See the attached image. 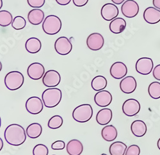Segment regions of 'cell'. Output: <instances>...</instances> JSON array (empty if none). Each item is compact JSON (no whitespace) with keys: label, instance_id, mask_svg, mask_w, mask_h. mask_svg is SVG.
Listing matches in <instances>:
<instances>
[{"label":"cell","instance_id":"1","mask_svg":"<svg viewBox=\"0 0 160 155\" xmlns=\"http://www.w3.org/2000/svg\"><path fill=\"white\" fill-rule=\"evenodd\" d=\"M4 137L8 144L19 146L26 141V133L22 126L18 124H12L5 129Z\"/></svg>","mask_w":160,"mask_h":155},{"label":"cell","instance_id":"2","mask_svg":"<svg viewBox=\"0 0 160 155\" xmlns=\"http://www.w3.org/2000/svg\"><path fill=\"white\" fill-rule=\"evenodd\" d=\"M62 98L61 90L57 88H49L42 94L44 105L47 108H54L60 102Z\"/></svg>","mask_w":160,"mask_h":155},{"label":"cell","instance_id":"3","mask_svg":"<svg viewBox=\"0 0 160 155\" xmlns=\"http://www.w3.org/2000/svg\"><path fill=\"white\" fill-rule=\"evenodd\" d=\"M62 23L60 19L55 15L47 16L42 23V30L48 35H53L58 33L62 29Z\"/></svg>","mask_w":160,"mask_h":155},{"label":"cell","instance_id":"4","mask_svg":"<svg viewBox=\"0 0 160 155\" xmlns=\"http://www.w3.org/2000/svg\"><path fill=\"white\" fill-rule=\"evenodd\" d=\"M5 85L12 91L19 89L23 85L24 78L23 74L19 71H14L9 72L5 77Z\"/></svg>","mask_w":160,"mask_h":155},{"label":"cell","instance_id":"5","mask_svg":"<svg viewBox=\"0 0 160 155\" xmlns=\"http://www.w3.org/2000/svg\"><path fill=\"white\" fill-rule=\"evenodd\" d=\"M93 115V109L90 105L83 104L77 107L72 112V118L76 122H87L91 119Z\"/></svg>","mask_w":160,"mask_h":155},{"label":"cell","instance_id":"6","mask_svg":"<svg viewBox=\"0 0 160 155\" xmlns=\"http://www.w3.org/2000/svg\"><path fill=\"white\" fill-rule=\"evenodd\" d=\"M55 49L58 54L67 55L71 52L72 45L68 37H60L55 42Z\"/></svg>","mask_w":160,"mask_h":155},{"label":"cell","instance_id":"7","mask_svg":"<svg viewBox=\"0 0 160 155\" xmlns=\"http://www.w3.org/2000/svg\"><path fill=\"white\" fill-rule=\"evenodd\" d=\"M42 99L37 96H33L26 102V109L32 115H37L41 113L44 108V103Z\"/></svg>","mask_w":160,"mask_h":155},{"label":"cell","instance_id":"8","mask_svg":"<svg viewBox=\"0 0 160 155\" xmlns=\"http://www.w3.org/2000/svg\"><path fill=\"white\" fill-rule=\"evenodd\" d=\"M154 68L153 61L151 58L142 57L139 58L136 63V71L140 74H149Z\"/></svg>","mask_w":160,"mask_h":155},{"label":"cell","instance_id":"9","mask_svg":"<svg viewBox=\"0 0 160 155\" xmlns=\"http://www.w3.org/2000/svg\"><path fill=\"white\" fill-rule=\"evenodd\" d=\"M61 81L60 73L55 70H49L42 78V83L44 86L49 88H54L58 86Z\"/></svg>","mask_w":160,"mask_h":155},{"label":"cell","instance_id":"10","mask_svg":"<svg viewBox=\"0 0 160 155\" xmlns=\"http://www.w3.org/2000/svg\"><path fill=\"white\" fill-rule=\"evenodd\" d=\"M139 5L134 0H127L121 7L122 14L128 18H133L137 16L139 12Z\"/></svg>","mask_w":160,"mask_h":155},{"label":"cell","instance_id":"11","mask_svg":"<svg viewBox=\"0 0 160 155\" xmlns=\"http://www.w3.org/2000/svg\"><path fill=\"white\" fill-rule=\"evenodd\" d=\"M140 104L137 99H129L124 101L122 105V112L128 117H132L139 113Z\"/></svg>","mask_w":160,"mask_h":155},{"label":"cell","instance_id":"12","mask_svg":"<svg viewBox=\"0 0 160 155\" xmlns=\"http://www.w3.org/2000/svg\"><path fill=\"white\" fill-rule=\"evenodd\" d=\"M103 36L99 33H93L88 35L87 39V45L92 51L100 50L104 46Z\"/></svg>","mask_w":160,"mask_h":155},{"label":"cell","instance_id":"13","mask_svg":"<svg viewBox=\"0 0 160 155\" xmlns=\"http://www.w3.org/2000/svg\"><path fill=\"white\" fill-rule=\"evenodd\" d=\"M119 14L118 7L113 3L104 4L101 10V14L102 18L107 21H112L117 18Z\"/></svg>","mask_w":160,"mask_h":155},{"label":"cell","instance_id":"14","mask_svg":"<svg viewBox=\"0 0 160 155\" xmlns=\"http://www.w3.org/2000/svg\"><path fill=\"white\" fill-rule=\"evenodd\" d=\"M28 76L33 80L41 79L45 74V68L41 63L35 62L29 66L27 69Z\"/></svg>","mask_w":160,"mask_h":155},{"label":"cell","instance_id":"15","mask_svg":"<svg viewBox=\"0 0 160 155\" xmlns=\"http://www.w3.org/2000/svg\"><path fill=\"white\" fill-rule=\"evenodd\" d=\"M110 74L115 79H122L128 73V68L126 64L122 62H117L112 64L110 68Z\"/></svg>","mask_w":160,"mask_h":155},{"label":"cell","instance_id":"16","mask_svg":"<svg viewBox=\"0 0 160 155\" xmlns=\"http://www.w3.org/2000/svg\"><path fill=\"white\" fill-rule=\"evenodd\" d=\"M137 86V83L135 78L131 76L124 78L120 83V88H121V91L127 94L135 92Z\"/></svg>","mask_w":160,"mask_h":155},{"label":"cell","instance_id":"17","mask_svg":"<svg viewBox=\"0 0 160 155\" xmlns=\"http://www.w3.org/2000/svg\"><path fill=\"white\" fill-rule=\"evenodd\" d=\"M112 96L108 90H101L97 92L94 96L96 104L100 107L109 106L112 101Z\"/></svg>","mask_w":160,"mask_h":155},{"label":"cell","instance_id":"18","mask_svg":"<svg viewBox=\"0 0 160 155\" xmlns=\"http://www.w3.org/2000/svg\"><path fill=\"white\" fill-rule=\"evenodd\" d=\"M144 20L150 24H155L160 21V10L153 7L147 8L143 12Z\"/></svg>","mask_w":160,"mask_h":155},{"label":"cell","instance_id":"19","mask_svg":"<svg viewBox=\"0 0 160 155\" xmlns=\"http://www.w3.org/2000/svg\"><path fill=\"white\" fill-rule=\"evenodd\" d=\"M66 149L69 155H80L83 152V146L81 141L72 139L67 144Z\"/></svg>","mask_w":160,"mask_h":155},{"label":"cell","instance_id":"20","mask_svg":"<svg viewBox=\"0 0 160 155\" xmlns=\"http://www.w3.org/2000/svg\"><path fill=\"white\" fill-rule=\"evenodd\" d=\"M44 19V12L39 8L31 10L28 14V20L33 25L41 24Z\"/></svg>","mask_w":160,"mask_h":155},{"label":"cell","instance_id":"21","mask_svg":"<svg viewBox=\"0 0 160 155\" xmlns=\"http://www.w3.org/2000/svg\"><path fill=\"white\" fill-rule=\"evenodd\" d=\"M112 117V111L110 108H102L97 113L96 121L99 125H106L111 121Z\"/></svg>","mask_w":160,"mask_h":155},{"label":"cell","instance_id":"22","mask_svg":"<svg viewBox=\"0 0 160 155\" xmlns=\"http://www.w3.org/2000/svg\"><path fill=\"white\" fill-rule=\"evenodd\" d=\"M131 130L132 133L135 137H142L144 136L147 132V125L142 120H136L132 122Z\"/></svg>","mask_w":160,"mask_h":155},{"label":"cell","instance_id":"23","mask_svg":"<svg viewBox=\"0 0 160 155\" xmlns=\"http://www.w3.org/2000/svg\"><path fill=\"white\" fill-rule=\"evenodd\" d=\"M126 27V21L122 18H117L110 23V30L115 33L119 34L122 33Z\"/></svg>","mask_w":160,"mask_h":155},{"label":"cell","instance_id":"24","mask_svg":"<svg viewBox=\"0 0 160 155\" xmlns=\"http://www.w3.org/2000/svg\"><path fill=\"white\" fill-rule=\"evenodd\" d=\"M25 48L28 53L35 54L39 52L42 48V43L38 38L36 37H31L26 41L25 43Z\"/></svg>","mask_w":160,"mask_h":155},{"label":"cell","instance_id":"25","mask_svg":"<svg viewBox=\"0 0 160 155\" xmlns=\"http://www.w3.org/2000/svg\"><path fill=\"white\" fill-rule=\"evenodd\" d=\"M118 132L116 128L113 125H107L104 127L101 132L102 138L107 142L115 140L117 137Z\"/></svg>","mask_w":160,"mask_h":155},{"label":"cell","instance_id":"26","mask_svg":"<svg viewBox=\"0 0 160 155\" xmlns=\"http://www.w3.org/2000/svg\"><path fill=\"white\" fill-rule=\"evenodd\" d=\"M42 132V126L37 122L30 124L26 128V133L30 138H37L41 135Z\"/></svg>","mask_w":160,"mask_h":155},{"label":"cell","instance_id":"27","mask_svg":"<svg viewBox=\"0 0 160 155\" xmlns=\"http://www.w3.org/2000/svg\"><path fill=\"white\" fill-rule=\"evenodd\" d=\"M127 146L122 142H115L112 143L109 148L111 155H124L127 150Z\"/></svg>","mask_w":160,"mask_h":155},{"label":"cell","instance_id":"28","mask_svg":"<svg viewBox=\"0 0 160 155\" xmlns=\"http://www.w3.org/2000/svg\"><path fill=\"white\" fill-rule=\"evenodd\" d=\"M107 80L106 79L105 77L103 76H97L92 80L91 86L95 91L99 92L104 90L107 86Z\"/></svg>","mask_w":160,"mask_h":155},{"label":"cell","instance_id":"29","mask_svg":"<svg viewBox=\"0 0 160 155\" xmlns=\"http://www.w3.org/2000/svg\"><path fill=\"white\" fill-rule=\"evenodd\" d=\"M13 17L11 13L7 10L0 11V26L2 27H7L12 24Z\"/></svg>","mask_w":160,"mask_h":155},{"label":"cell","instance_id":"30","mask_svg":"<svg viewBox=\"0 0 160 155\" xmlns=\"http://www.w3.org/2000/svg\"><path fill=\"white\" fill-rule=\"evenodd\" d=\"M149 96L154 99L160 98V83L158 82H152L148 87Z\"/></svg>","mask_w":160,"mask_h":155},{"label":"cell","instance_id":"31","mask_svg":"<svg viewBox=\"0 0 160 155\" xmlns=\"http://www.w3.org/2000/svg\"><path fill=\"white\" fill-rule=\"evenodd\" d=\"M63 122V118L60 115H54L52 118H50V119L48 121V126L50 129H52V130H56L60 128Z\"/></svg>","mask_w":160,"mask_h":155},{"label":"cell","instance_id":"32","mask_svg":"<svg viewBox=\"0 0 160 155\" xmlns=\"http://www.w3.org/2000/svg\"><path fill=\"white\" fill-rule=\"evenodd\" d=\"M26 25V21L25 19L22 16H16L13 19L12 27L16 30H20L25 28Z\"/></svg>","mask_w":160,"mask_h":155},{"label":"cell","instance_id":"33","mask_svg":"<svg viewBox=\"0 0 160 155\" xmlns=\"http://www.w3.org/2000/svg\"><path fill=\"white\" fill-rule=\"evenodd\" d=\"M49 149L46 146L39 144L36 145L33 149V155H48Z\"/></svg>","mask_w":160,"mask_h":155},{"label":"cell","instance_id":"34","mask_svg":"<svg viewBox=\"0 0 160 155\" xmlns=\"http://www.w3.org/2000/svg\"><path fill=\"white\" fill-rule=\"evenodd\" d=\"M140 149L137 145H131L127 148L125 155H140Z\"/></svg>","mask_w":160,"mask_h":155},{"label":"cell","instance_id":"35","mask_svg":"<svg viewBox=\"0 0 160 155\" xmlns=\"http://www.w3.org/2000/svg\"><path fill=\"white\" fill-rule=\"evenodd\" d=\"M28 4L32 8H39L42 7L46 2V0H27Z\"/></svg>","mask_w":160,"mask_h":155},{"label":"cell","instance_id":"36","mask_svg":"<svg viewBox=\"0 0 160 155\" xmlns=\"http://www.w3.org/2000/svg\"><path fill=\"white\" fill-rule=\"evenodd\" d=\"M65 147V143L63 140H57L51 144V148L53 150H63Z\"/></svg>","mask_w":160,"mask_h":155},{"label":"cell","instance_id":"37","mask_svg":"<svg viewBox=\"0 0 160 155\" xmlns=\"http://www.w3.org/2000/svg\"><path fill=\"white\" fill-rule=\"evenodd\" d=\"M152 74L156 80L160 81V64L155 66V68L153 69Z\"/></svg>","mask_w":160,"mask_h":155},{"label":"cell","instance_id":"38","mask_svg":"<svg viewBox=\"0 0 160 155\" xmlns=\"http://www.w3.org/2000/svg\"><path fill=\"white\" fill-rule=\"evenodd\" d=\"M73 4L78 7H82L87 4L88 0H72Z\"/></svg>","mask_w":160,"mask_h":155},{"label":"cell","instance_id":"39","mask_svg":"<svg viewBox=\"0 0 160 155\" xmlns=\"http://www.w3.org/2000/svg\"><path fill=\"white\" fill-rule=\"evenodd\" d=\"M56 2L60 5H68L71 2V0H55Z\"/></svg>","mask_w":160,"mask_h":155},{"label":"cell","instance_id":"40","mask_svg":"<svg viewBox=\"0 0 160 155\" xmlns=\"http://www.w3.org/2000/svg\"><path fill=\"white\" fill-rule=\"evenodd\" d=\"M152 4L156 8L160 10V0H153Z\"/></svg>","mask_w":160,"mask_h":155},{"label":"cell","instance_id":"41","mask_svg":"<svg viewBox=\"0 0 160 155\" xmlns=\"http://www.w3.org/2000/svg\"><path fill=\"white\" fill-rule=\"evenodd\" d=\"M111 1L113 3V4L121 5L124 2L125 0H111Z\"/></svg>","mask_w":160,"mask_h":155},{"label":"cell","instance_id":"42","mask_svg":"<svg viewBox=\"0 0 160 155\" xmlns=\"http://www.w3.org/2000/svg\"><path fill=\"white\" fill-rule=\"evenodd\" d=\"M3 148V141L2 139V138L0 137V151H2Z\"/></svg>","mask_w":160,"mask_h":155},{"label":"cell","instance_id":"43","mask_svg":"<svg viewBox=\"0 0 160 155\" xmlns=\"http://www.w3.org/2000/svg\"><path fill=\"white\" fill-rule=\"evenodd\" d=\"M157 146H158V149L160 150V138H159L158 141V144H157Z\"/></svg>","mask_w":160,"mask_h":155},{"label":"cell","instance_id":"44","mask_svg":"<svg viewBox=\"0 0 160 155\" xmlns=\"http://www.w3.org/2000/svg\"><path fill=\"white\" fill-rule=\"evenodd\" d=\"M3 0H0V10L3 7Z\"/></svg>","mask_w":160,"mask_h":155},{"label":"cell","instance_id":"45","mask_svg":"<svg viewBox=\"0 0 160 155\" xmlns=\"http://www.w3.org/2000/svg\"><path fill=\"white\" fill-rule=\"evenodd\" d=\"M2 63L1 62H0V72L2 71Z\"/></svg>","mask_w":160,"mask_h":155},{"label":"cell","instance_id":"46","mask_svg":"<svg viewBox=\"0 0 160 155\" xmlns=\"http://www.w3.org/2000/svg\"><path fill=\"white\" fill-rule=\"evenodd\" d=\"M2 126V119H1V117H0V128H1Z\"/></svg>","mask_w":160,"mask_h":155},{"label":"cell","instance_id":"47","mask_svg":"<svg viewBox=\"0 0 160 155\" xmlns=\"http://www.w3.org/2000/svg\"><path fill=\"white\" fill-rule=\"evenodd\" d=\"M101 155H107V154H104V153H103V154H101Z\"/></svg>","mask_w":160,"mask_h":155},{"label":"cell","instance_id":"48","mask_svg":"<svg viewBox=\"0 0 160 155\" xmlns=\"http://www.w3.org/2000/svg\"><path fill=\"white\" fill-rule=\"evenodd\" d=\"M52 155H56V154H52Z\"/></svg>","mask_w":160,"mask_h":155}]
</instances>
